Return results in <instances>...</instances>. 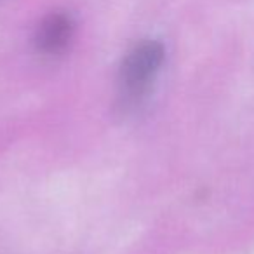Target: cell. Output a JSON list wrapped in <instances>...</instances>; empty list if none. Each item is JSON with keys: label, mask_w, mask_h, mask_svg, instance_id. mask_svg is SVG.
I'll use <instances>...</instances> for the list:
<instances>
[{"label": "cell", "mask_w": 254, "mask_h": 254, "mask_svg": "<svg viewBox=\"0 0 254 254\" xmlns=\"http://www.w3.org/2000/svg\"><path fill=\"white\" fill-rule=\"evenodd\" d=\"M164 63V47L145 40L129 51L119 73V92L124 105H139L150 94Z\"/></svg>", "instance_id": "6da1fadb"}, {"label": "cell", "mask_w": 254, "mask_h": 254, "mask_svg": "<svg viewBox=\"0 0 254 254\" xmlns=\"http://www.w3.org/2000/svg\"><path fill=\"white\" fill-rule=\"evenodd\" d=\"M73 37V21L66 14H51L37 32V47L46 54H58L66 49Z\"/></svg>", "instance_id": "7a4b0ae2"}]
</instances>
